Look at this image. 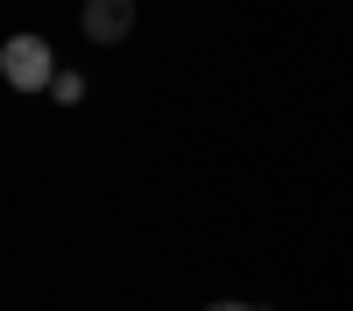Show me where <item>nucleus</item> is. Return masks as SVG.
<instances>
[{"label": "nucleus", "mask_w": 353, "mask_h": 311, "mask_svg": "<svg viewBox=\"0 0 353 311\" xmlns=\"http://www.w3.org/2000/svg\"><path fill=\"white\" fill-rule=\"evenodd\" d=\"M50 99H57V106H78V99H85V78H78V71H57Z\"/></svg>", "instance_id": "nucleus-3"}, {"label": "nucleus", "mask_w": 353, "mask_h": 311, "mask_svg": "<svg viewBox=\"0 0 353 311\" xmlns=\"http://www.w3.org/2000/svg\"><path fill=\"white\" fill-rule=\"evenodd\" d=\"M0 78L14 85V92H50L57 85V57L43 36H8V50H0Z\"/></svg>", "instance_id": "nucleus-1"}, {"label": "nucleus", "mask_w": 353, "mask_h": 311, "mask_svg": "<svg viewBox=\"0 0 353 311\" xmlns=\"http://www.w3.org/2000/svg\"><path fill=\"white\" fill-rule=\"evenodd\" d=\"M134 28V0H85V36L92 43H121Z\"/></svg>", "instance_id": "nucleus-2"}, {"label": "nucleus", "mask_w": 353, "mask_h": 311, "mask_svg": "<svg viewBox=\"0 0 353 311\" xmlns=\"http://www.w3.org/2000/svg\"><path fill=\"white\" fill-rule=\"evenodd\" d=\"M205 311H261V304H241V297H219V304H205Z\"/></svg>", "instance_id": "nucleus-4"}]
</instances>
